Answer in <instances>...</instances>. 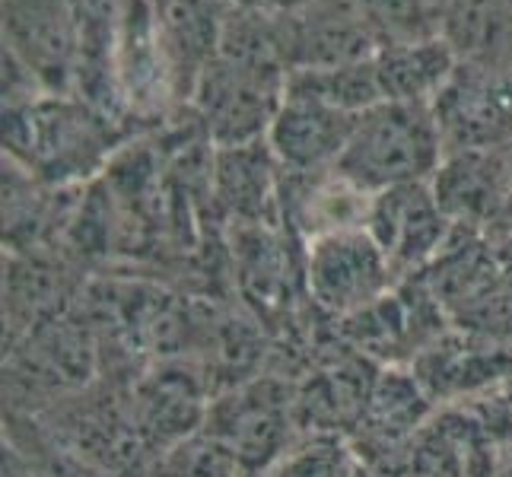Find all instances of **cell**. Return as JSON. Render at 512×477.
I'll use <instances>...</instances> for the list:
<instances>
[{
	"mask_svg": "<svg viewBox=\"0 0 512 477\" xmlns=\"http://www.w3.org/2000/svg\"><path fill=\"white\" fill-rule=\"evenodd\" d=\"M137 134L77 96L4 102V156L51 188H83Z\"/></svg>",
	"mask_w": 512,
	"mask_h": 477,
	"instance_id": "cell-1",
	"label": "cell"
},
{
	"mask_svg": "<svg viewBox=\"0 0 512 477\" xmlns=\"http://www.w3.org/2000/svg\"><path fill=\"white\" fill-rule=\"evenodd\" d=\"M446 159L430 102H379L357 115L338 169L353 185L379 194L398 185L433 182Z\"/></svg>",
	"mask_w": 512,
	"mask_h": 477,
	"instance_id": "cell-2",
	"label": "cell"
},
{
	"mask_svg": "<svg viewBox=\"0 0 512 477\" xmlns=\"http://www.w3.org/2000/svg\"><path fill=\"white\" fill-rule=\"evenodd\" d=\"M287 80L280 64L217 55L198 80L191 112L214 147L258 144L287 99Z\"/></svg>",
	"mask_w": 512,
	"mask_h": 477,
	"instance_id": "cell-3",
	"label": "cell"
},
{
	"mask_svg": "<svg viewBox=\"0 0 512 477\" xmlns=\"http://www.w3.org/2000/svg\"><path fill=\"white\" fill-rule=\"evenodd\" d=\"M296 395L274 376H252L220 392L207 408L210 433L255 474H268L296 443Z\"/></svg>",
	"mask_w": 512,
	"mask_h": 477,
	"instance_id": "cell-4",
	"label": "cell"
},
{
	"mask_svg": "<svg viewBox=\"0 0 512 477\" xmlns=\"http://www.w3.org/2000/svg\"><path fill=\"white\" fill-rule=\"evenodd\" d=\"M398 287L392 264L366 229L306 245V296L334 318H353Z\"/></svg>",
	"mask_w": 512,
	"mask_h": 477,
	"instance_id": "cell-5",
	"label": "cell"
},
{
	"mask_svg": "<svg viewBox=\"0 0 512 477\" xmlns=\"http://www.w3.org/2000/svg\"><path fill=\"white\" fill-rule=\"evenodd\" d=\"M430 105L446 153L512 147V74L506 67L458 61Z\"/></svg>",
	"mask_w": 512,
	"mask_h": 477,
	"instance_id": "cell-6",
	"label": "cell"
},
{
	"mask_svg": "<svg viewBox=\"0 0 512 477\" xmlns=\"http://www.w3.org/2000/svg\"><path fill=\"white\" fill-rule=\"evenodd\" d=\"M366 233L376 239L382 255L392 264L398 284H404L439 258L455 233V223L439 207L433 185L414 182L373 194Z\"/></svg>",
	"mask_w": 512,
	"mask_h": 477,
	"instance_id": "cell-7",
	"label": "cell"
},
{
	"mask_svg": "<svg viewBox=\"0 0 512 477\" xmlns=\"http://www.w3.org/2000/svg\"><path fill=\"white\" fill-rule=\"evenodd\" d=\"M4 48L48 96L77 90V23L70 0H4Z\"/></svg>",
	"mask_w": 512,
	"mask_h": 477,
	"instance_id": "cell-8",
	"label": "cell"
},
{
	"mask_svg": "<svg viewBox=\"0 0 512 477\" xmlns=\"http://www.w3.org/2000/svg\"><path fill=\"white\" fill-rule=\"evenodd\" d=\"M277 35L287 74L357 64L379 51L350 0H309L290 13H277Z\"/></svg>",
	"mask_w": 512,
	"mask_h": 477,
	"instance_id": "cell-9",
	"label": "cell"
},
{
	"mask_svg": "<svg viewBox=\"0 0 512 477\" xmlns=\"http://www.w3.org/2000/svg\"><path fill=\"white\" fill-rule=\"evenodd\" d=\"M433 194L455 226L490 233L512 214V179L506 150L446 153L433 175Z\"/></svg>",
	"mask_w": 512,
	"mask_h": 477,
	"instance_id": "cell-10",
	"label": "cell"
},
{
	"mask_svg": "<svg viewBox=\"0 0 512 477\" xmlns=\"http://www.w3.org/2000/svg\"><path fill=\"white\" fill-rule=\"evenodd\" d=\"M373 194L353 185L341 169L296 175L280 169V226L309 245L322 236L366 229Z\"/></svg>",
	"mask_w": 512,
	"mask_h": 477,
	"instance_id": "cell-11",
	"label": "cell"
},
{
	"mask_svg": "<svg viewBox=\"0 0 512 477\" xmlns=\"http://www.w3.org/2000/svg\"><path fill=\"white\" fill-rule=\"evenodd\" d=\"M357 125V115L334 109L309 93L287 90L274 125L268 131V147L284 172L309 175L338 169L347 140Z\"/></svg>",
	"mask_w": 512,
	"mask_h": 477,
	"instance_id": "cell-12",
	"label": "cell"
},
{
	"mask_svg": "<svg viewBox=\"0 0 512 477\" xmlns=\"http://www.w3.org/2000/svg\"><path fill=\"white\" fill-rule=\"evenodd\" d=\"M210 207L236 226H280V166L268 140L245 147H214Z\"/></svg>",
	"mask_w": 512,
	"mask_h": 477,
	"instance_id": "cell-13",
	"label": "cell"
},
{
	"mask_svg": "<svg viewBox=\"0 0 512 477\" xmlns=\"http://www.w3.org/2000/svg\"><path fill=\"white\" fill-rule=\"evenodd\" d=\"M236 0H156L160 45L175 109H188L201 74L217 58L223 26Z\"/></svg>",
	"mask_w": 512,
	"mask_h": 477,
	"instance_id": "cell-14",
	"label": "cell"
},
{
	"mask_svg": "<svg viewBox=\"0 0 512 477\" xmlns=\"http://www.w3.org/2000/svg\"><path fill=\"white\" fill-rule=\"evenodd\" d=\"M131 414L144 433L156 462L160 455L179 446L182 439L204 430L207 408L214 398L201 392V379L182 366H160L131 385Z\"/></svg>",
	"mask_w": 512,
	"mask_h": 477,
	"instance_id": "cell-15",
	"label": "cell"
},
{
	"mask_svg": "<svg viewBox=\"0 0 512 477\" xmlns=\"http://www.w3.org/2000/svg\"><path fill=\"white\" fill-rule=\"evenodd\" d=\"M373 64L385 102H433L458 67V58L446 39H430L379 48Z\"/></svg>",
	"mask_w": 512,
	"mask_h": 477,
	"instance_id": "cell-16",
	"label": "cell"
},
{
	"mask_svg": "<svg viewBox=\"0 0 512 477\" xmlns=\"http://www.w3.org/2000/svg\"><path fill=\"white\" fill-rule=\"evenodd\" d=\"M443 39L458 61L503 67L512 48V0H446Z\"/></svg>",
	"mask_w": 512,
	"mask_h": 477,
	"instance_id": "cell-17",
	"label": "cell"
},
{
	"mask_svg": "<svg viewBox=\"0 0 512 477\" xmlns=\"http://www.w3.org/2000/svg\"><path fill=\"white\" fill-rule=\"evenodd\" d=\"M379 48L443 39L446 0H350Z\"/></svg>",
	"mask_w": 512,
	"mask_h": 477,
	"instance_id": "cell-18",
	"label": "cell"
},
{
	"mask_svg": "<svg viewBox=\"0 0 512 477\" xmlns=\"http://www.w3.org/2000/svg\"><path fill=\"white\" fill-rule=\"evenodd\" d=\"M287 90L296 93H309L315 99H322L328 105L350 115H363L366 109L385 102L379 90V77H376V64L357 61V64H344V67H331V70H303V74H290Z\"/></svg>",
	"mask_w": 512,
	"mask_h": 477,
	"instance_id": "cell-19",
	"label": "cell"
},
{
	"mask_svg": "<svg viewBox=\"0 0 512 477\" xmlns=\"http://www.w3.org/2000/svg\"><path fill=\"white\" fill-rule=\"evenodd\" d=\"M264 477H360V468L338 436H306Z\"/></svg>",
	"mask_w": 512,
	"mask_h": 477,
	"instance_id": "cell-20",
	"label": "cell"
},
{
	"mask_svg": "<svg viewBox=\"0 0 512 477\" xmlns=\"http://www.w3.org/2000/svg\"><path fill=\"white\" fill-rule=\"evenodd\" d=\"M239 7H252V10H264V13H290L296 7L309 4V0H236Z\"/></svg>",
	"mask_w": 512,
	"mask_h": 477,
	"instance_id": "cell-21",
	"label": "cell"
},
{
	"mask_svg": "<svg viewBox=\"0 0 512 477\" xmlns=\"http://www.w3.org/2000/svg\"><path fill=\"white\" fill-rule=\"evenodd\" d=\"M497 477H512V443H509V446L503 449V455H500Z\"/></svg>",
	"mask_w": 512,
	"mask_h": 477,
	"instance_id": "cell-22",
	"label": "cell"
},
{
	"mask_svg": "<svg viewBox=\"0 0 512 477\" xmlns=\"http://www.w3.org/2000/svg\"><path fill=\"white\" fill-rule=\"evenodd\" d=\"M506 163H509V179H512V147H506Z\"/></svg>",
	"mask_w": 512,
	"mask_h": 477,
	"instance_id": "cell-23",
	"label": "cell"
}]
</instances>
